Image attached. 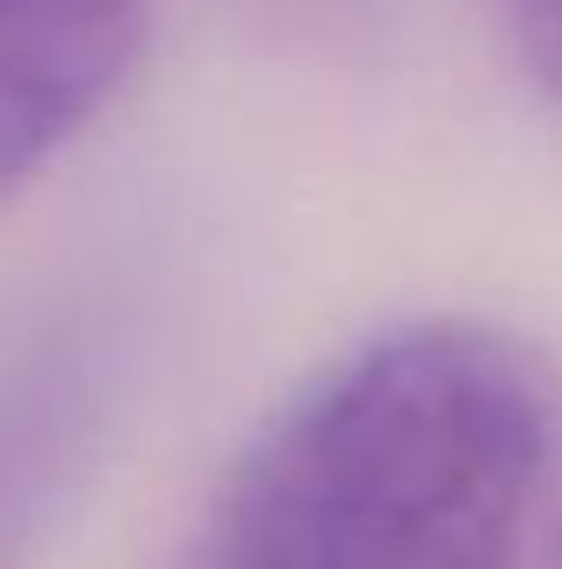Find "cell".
Returning a JSON list of instances; mask_svg holds the SVG:
<instances>
[{
    "label": "cell",
    "mask_w": 562,
    "mask_h": 569,
    "mask_svg": "<svg viewBox=\"0 0 562 569\" xmlns=\"http://www.w3.org/2000/svg\"><path fill=\"white\" fill-rule=\"evenodd\" d=\"M212 569H562V365L456 318L371 338L239 457Z\"/></svg>",
    "instance_id": "1"
},
{
    "label": "cell",
    "mask_w": 562,
    "mask_h": 569,
    "mask_svg": "<svg viewBox=\"0 0 562 569\" xmlns=\"http://www.w3.org/2000/svg\"><path fill=\"white\" fill-rule=\"evenodd\" d=\"M145 20L152 0H0V212L113 107Z\"/></svg>",
    "instance_id": "2"
},
{
    "label": "cell",
    "mask_w": 562,
    "mask_h": 569,
    "mask_svg": "<svg viewBox=\"0 0 562 569\" xmlns=\"http://www.w3.org/2000/svg\"><path fill=\"white\" fill-rule=\"evenodd\" d=\"M516 33L530 80L562 100V0H516Z\"/></svg>",
    "instance_id": "3"
}]
</instances>
